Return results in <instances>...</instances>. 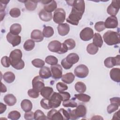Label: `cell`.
<instances>
[{
  "label": "cell",
  "instance_id": "obj_1",
  "mask_svg": "<svg viewBox=\"0 0 120 120\" xmlns=\"http://www.w3.org/2000/svg\"><path fill=\"white\" fill-rule=\"evenodd\" d=\"M72 6L71 13L66 19L67 22L74 25H77L85 11V2L84 0H70L66 1Z\"/></svg>",
  "mask_w": 120,
  "mask_h": 120
},
{
  "label": "cell",
  "instance_id": "obj_2",
  "mask_svg": "<svg viewBox=\"0 0 120 120\" xmlns=\"http://www.w3.org/2000/svg\"><path fill=\"white\" fill-rule=\"evenodd\" d=\"M22 52L20 49H15L10 53L9 59L11 66L17 70H20L24 68V62L22 60Z\"/></svg>",
  "mask_w": 120,
  "mask_h": 120
},
{
  "label": "cell",
  "instance_id": "obj_3",
  "mask_svg": "<svg viewBox=\"0 0 120 120\" xmlns=\"http://www.w3.org/2000/svg\"><path fill=\"white\" fill-rule=\"evenodd\" d=\"M47 119L52 120H69V112L63 108L60 109L59 111L52 109L48 112Z\"/></svg>",
  "mask_w": 120,
  "mask_h": 120
},
{
  "label": "cell",
  "instance_id": "obj_4",
  "mask_svg": "<svg viewBox=\"0 0 120 120\" xmlns=\"http://www.w3.org/2000/svg\"><path fill=\"white\" fill-rule=\"evenodd\" d=\"M105 42L109 45H113L120 43V34L116 31L108 30L103 36Z\"/></svg>",
  "mask_w": 120,
  "mask_h": 120
},
{
  "label": "cell",
  "instance_id": "obj_5",
  "mask_svg": "<svg viewBox=\"0 0 120 120\" xmlns=\"http://www.w3.org/2000/svg\"><path fill=\"white\" fill-rule=\"evenodd\" d=\"M62 101V97L60 93L53 92L48 99V105L50 109H54L58 107L60 105Z\"/></svg>",
  "mask_w": 120,
  "mask_h": 120
},
{
  "label": "cell",
  "instance_id": "obj_6",
  "mask_svg": "<svg viewBox=\"0 0 120 120\" xmlns=\"http://www.w3.org/2000/svg\"><path fill=\"white\" fill-rule=\"evenodd\" d=\"M66 19V12L61 8L56 9L53 13V20L57 24H61L65 21Z\"/></svg>",
  "mask_w": 120,
  "mask_h": 120
},
{
  "label": "cell",
  "instance_id": "obj_7",
  "mask_svg": "<svg viewBox=\"0 0 120 120\" xmlns=\"http://www.w3.org/2000/svg\"><path fill=\"white\" fill-rule=\"evenodd\" d=\"M89 72L88 67L83 64L77 66L74 70L75 75L80 78H84L87 76Z\"/></svg>",
  "mask_w": 120,
  "mask_h": 120
},
{
  "label": "cell",
  "instance_id": "obj_8",
  "mask_svg": "<svg viewBox=\"0 0 120 120\" xmlns=\"http://www.w3.org/2000/svg\"><path fill=\"white\" fill-rule=\"evenodd\" d=\"M120 8V0H112L107 8V13L111 16H115Z\"/></svg>",
  "mask_w": 120,
  "mask_h": 120
},
{
  "label": "cell",
  "instance_id": "obj_9",
  "mask_svg": "<svg viewBox=\"0 0 120 120\" xmlns=\"http://www.w3.org/2000/svg\"><path fill=\"white\" fill-rule=\"evenodd\" d=\"M94 36L93 30L90 27H86L82 29L80 33V38L85 41L91 39Z\"/></svg>",
  "mask_w": 120,
  "mask_h": 120
},
{
  "label": "cell",
  "instance_id": "obj_10",
  "mask_svg": "<svg viewBox=\"0 0 120 120\" xmlns=\"http://www.w3.org/2000/svg\"><path fill=\"white\" fill-rule=\"evenodd\" d=\"M120 64V55H118L115 57H109L104 60V65L107 68H112L115 66Z\"/></svg>",
  "mask_w": 120,
  "mask_h": 120
},
{
  "label": "cell",
  "instance_id": "obj_11",
  "mask_svg": "<svg viewBox=\"0 0 120 120\" xmlns=\"http://www.w3.org/2000/svg\"><path fill=\"white\" fill-rule=\"evenodd\" d=\"M52 76L54 79H59L62 76V68L60 64L51 66Z\"/></svg>",
  "mask_w": 120,
  "mask_h": 120
},
{
  "label": "cell",
  "instance_id": "obj_12",
  "mask_svg": "<svg viewBox=\"0 0 120 120\" xmlns=\"http://www.w3.org/2000/svg\"><path fill=\"white\" fill-rule=\"evenodd\" d=\"M32 88L38 92L45 87V84L43 79L40 76H35L32 81Z\"/></svg>",
  "mask_w": 120,
  "mask_h": 120
},
{
  "label": "cell",
  "instance_id": "obj_13",
  "mask_svg": "<svg viewBox=\"0 0 120 120\" xmlns=\"http://www.w3.org/2000/svg\"><path fill=\"white\" fill-rule=\"evenodd\" d=\"M41 2L44 5V9L48 13H52L57 8V4L55 0H43Z\"/></svg>",
  "mask_w": 120,
  "mask_h": 120
},
{
  "label": "cell",
  "instance_id": "obj_14",
  "mask_svg": "<svg viewBox=\"0 0 120 120\" xmlns=\"http://www.w3.org/2000/svg\"><path fill=\"white\" fill-rule=\"evenodd\" d=\"M7 40L13 47L19 45L21 42V37L19 35H15L8 32L6 36Z\"/></svg>",
  "mask_w": 120,
  "mask_h": 120
},
{
  "label": "cell",
  "instance_id": "obj_15",
  "mask_svg": "<svg viewBox=\"0 0 120 120\" xmlns=\"http://www.w3.org/2000/svg\"><path fill=\"white\" fill-rule=\"evenodd\" d=\"M104 25L105 28L114 29L116 28L118 25L117 18L113 16L108 17L104 22Z\"/></svg>",
  "mask_w": 120,
  "mask_h": 120
},
{
  "label": "cell",
  "instance_id": "obj_16",
  "mask_svg": "<svg viewBox=\"0 0 120 120\" xmlns=\"http://www.w3.org/2000/svg\"><path fill=\"white\" fill-rule=\"evenodd\" d=\"M62 46V44L58 40H53L51 41L48 45V48L49 51L53 52L59 53Z\"/></svg>",
  "mask_w": 120,
  "mask_h": 120
},
{
  "label": "cell",
  "instance_id": "obj_17",
  "mask_svg": "<svg viewBox=\"0 0 120 120\" xmlns=\"http://www.w3.org/2000/svg\"><path fill=\"white\" fill-rule=\"evenodd\" d=\"M31 38L36 42H40L44 39V36L42 32L39 30H33L30 34Z\"/></svg>",
  "mask_w": 120,
  "mask_h": 120
},
{
  "label": "cell",
  "instance_id": "obj_18",
  "mask_svg": "<svg viewBox=\"0 0 120 120\" xmlns=\"http://www.w3.org/2000/svg\"><path fill=\"white\" fill-rule=\"evenodd\" d=\"M75 113L77 119L84 117L87 113V109L83 105H79L77 106L75 109H74Z\"/></svg>",
  "mask_w": 120,
  "mask_h": 120
},
{
  "label": "cell",
  "instance_id": "obj_19",
  "mask_svg": "<svg viewBox=\"0 0 120 120\" xmlns=\"http://www.w3.org/2000/svg\"><path fill=\"white\" fill-rule=\"evenodd\" d=\"M58 31L60 35L64 36L67 35L69 32L70 27L69 25L67 23H61L59 24L57 27Z\"/></svg>",
  "mask_w": 120,
  "mask_h": 120
},
{
  "label": "cell",
  "instance_id": "obj_20",
  "mask_svg": "<svg viewBox=\"0 0 120 120\" xmlns=\"http://www.w3.org/2000/svg\"><path fill=\"white\" fill-rule=\"evenodd\" d=\"M39 75L42 79H47L52 76L51 71L49 68L44 66L40 68L39 72Z\"/></svg>",
  "mask_w": 120,
  "mask_h": 120
},
{
  "label": "cell",
  "instance_id": "obj_21",
  "mask_svg": "<svg viewBox=\"0 0 120 120\" xmlns=\"http://www.w3.org/2000/svg\"><path fill=\"white\" fill-rule=\"evenodd\" d=\"M110 75L112 80L119 82H120V69L119 68H112L110 72Z\"/></svg>",
  "mask_w": 120,
  "mask_h": 120
},
{
  "label": "cell",
  "instance_id": "obj_22",
  "mask_svg": "<svg viewBox=\"0 0 120 120\" xmlns=\"http://www.w3.org/2000/svg\"><path fill=\"white\" fill-rule=\"evenodd\" d=\"M4 101L8 106H13L16 102V98L15 96L12 94L6 95L4 97Z\"/></svg>",
  "mask_w": 120,
  "mask_h": 120
},
{
  "label": "cell",
  "instance_id": "obj_23",
  "mask_svg": "<svg viewBox=\"0 0 120 120\" xmlns=\"http://www.w3.org/2000/svg\"><path fill=\"white\" fill-rule=\"evenodd\" d=\"M38 15L40 19L44 22L50 21L52 18V13H48L44 9H42L39 12Z\"/></svg>",
  "mask_w": 120,
  "mask_h": 120
},
{
  "label": "cell",
  "instance_id": "obj_24",
  "mask_svg": "<svg viewBox=\"0 0 120 120\" xmlns=\"http://www.w3.org/2000/svg\"><path fill=\"white\" fill-rule=\"evenodd\" d=\"M65 59L69 64L73 65V64L76 63L79 61V57L75 53H71L65 58Z\"/></svg>",
  "mask_w": 120,
  "mask_h": 120
},
{
  "label": "cell",
  "instance_id": "obj_25",
  "mask_svg": "<svg viewBox=\"0 0 120 120\" xmlns=\"http://www.w3.org/2000/svg\"><path fill=\"white\" fill-rule=\"evenodd\" d=\"M53 92V89L51 87H44L40 91L41 95L45 98L48 99Z\"/></svg>",
  "mask_w": 120,
  "mask_h": 120
},
{
  "label": "cell",
  "instance_id": "obj_26",
  "mask_svg": "<svg viewBox=\"0 0 120 120\" xmlns=\"http://www.w3.org/2000/svg\"><path fill=\"white\" fill-rule=\"evenodd\" d=\"M21 107L25 112H28L31 110L32 108V104L30 100L25 99L22 101Z\"/></svg>",
  "mask_w": 120,
  "mask_h": 120
},
{
  "label": "cell",
  "instance_id": "obj_27",
  "mask_svg": "<svg viewBox=\"0 0 120 120\" xmlns=\"http://www.w3.org/2000/svg\"><path fill=\"white\" fill-rule=\"evenodd\" d=\"M93 43L98 47L101 48L103 44V40L101 35L98 33H95L93 37Z\"/></svg>",
  "mask_w": 120,
  "mask_h": 120
},
{
  "label": "cell",
  "instance_id": "obj_28",
  "mask_svg": "<svg viewBox=\"0 0 120 120\" xmlns=\"http://www.w3.org/2000/svg\"><path fill=\"white\" fill-rule=\"evenodd\" d=\"M75 79V75L72 73H68L63 75L61 77V80L64 83L70 84L72 83Z\"/></svg>",
  "mask_w": 120,
  "mask_h": 120
},
{
  "label": "cell",
  "instance_id": "obj_29",
  "mask_svg": "<svg viewBox=\"0 0 120 120\" xmlns=\"http://www.w3.org/2000/svg\"><path fill=\"white\" fill-rule=\"evenodd\" d=\"M4 80L8 83L13 82L15 80V74L12 72H7L3 75Z\"/></svg>",
  "mask_w": 120,
  "mask_h": 120
},
{
  "label": "cell",
  "instance_id": "obj_30",
  "mask_svg": "<svg viewBox=\"0 0 120 120\" xmlns=\"http://www.w3.org/2000/svg\"><path fill=\"white\" fill-rule=\"evenodd\" d=\"M38 1L34 0H25L24 1V5L26 9L29 11L34 10L37 6Z\"/></svg>",
  "mask_w": 120,
  "mask_h": 120
},
{
  "label": "cell",
  "instance_id": "obj_31",
  "mask_svg": "<svg viewBox=\"0 0 120 120\" xmlns=\"http://www.w3.org/2000/svg\"><path fill=\"white\" fill-rule=\"evenodd\" d=\"M22 30L21 25L19 23L13 24L10 27V32L11 34L15 35H18Z\"/></svg>",
  "mask_w": 120,
  "mask_h": 120
},
{
  "label": "cell",
  "instance_id": "obj_32",
  "mask_svg": "<svg viewBox=\"0 0 120 120\" xmlns=\"http://www.w3.org/2000/svg\"><path fill=\"white\" fill-rule=\"evenodd\" d=\"M42 33L45 38H50L54 34L53 29L51 26H45L43 30Z\"/></svg>",
  "mask_w": 120,
  "mask_h": 120
},
{
  "label": "cell",
  "instance_id": "obj_33",
  "mask_svg": "<svg viewBox=\"0 0 120 120\" xmlns=\"http://www.w3.org/2000/svg\"><path fill=\"white\" fill-rule=\"evenodd\" d=\"M35 41L32 39H28L26 40L23 45V48L26 51H30L35 47Z\"/></svg>",
  "mask_w": 120,
  "mask_h": 120
},
{
  "label": "cell",
  "instance_id": "obj_34",
  "mask_svg": "<svg viewBox=\"0 0 120 120\" xmlns=\"http://www.w3.org/2000/svg\"><path fill=\"white\" fill-rule=\"evenodd\" d=\"M75 88L76 91L79 93H84L86 90V85L82 82H77L75 84Z\"/></svg>",
  "mask_w": 120,
  "mask_h": 120
},
{
  "label": "cell",
  "instance_id": "obj_35",
  "mask_svg": "<svg viewBox=\"0 0 120 120\" xmlns=\"http://www.w3.org/2000/svg\"><path fill=\"white\" fill-rule=\"evenodd\" d=\"M87 51L90 54L94 55L96 54L98 51V47L93 44V43L89 44L87 46Z\"/></svg>",
  "mask_w": 120,
  "mask_h": 120
},
{
  "label": "cell",
  "instance_id": "obj_36",
  "mask_svg": "<svg viewBox=\"0 0 120 120\" xmlns=\"http://www.w3.org/2000/svg\"><path fill=\"white\" fill-rule=\"evenodd\" d=\"M75 97L78 100L81 101L83 102H88L91 98V97L90 96L87 94H83V93L78 94H75Z\"/></svg>",
  "mask_w": 120,
  "mask_h": 120
},
{
  "label": "cell",
  "instance_id": "obj_37",
  "mask_svg": "<svg viewBox=\"0 0 120 120\" xmlns=\"http://www.w3.org/2000/svg\"><path fill=\"white\" fill-rule=\"evenodd\" d=\"M45 61L47 64L52 66L57 64L58 60V59L55 56L52 55H49L45 58Z\"/></svg>",
  "mask_w": 120,
  "mask_h": 120
},
{
  "label": "cell",
  "instance_id": "obj_38",
  "mask_svg": "<svg viewBox=\"0 0 120 120\" xmlns=\"http://www.w3.org/2000/svg\"><path fill=\"white\" fill-rule=\"evenodd\" d=\"M34 119L36 120H46L47 118L42 111L37 110L34 112Z\"/></svg>",
  "mask_w": 120,
  "mask_h": 120
},
{
  "label": "cell",
  "instance_id": "obj_39",
  "mask_svg": "<svg viewBox=\"0 0 120 120\" xmlns=\"http://www.w3.org/2000/svg\"><path fill=\"white\" fill-rule=\"evenodd\" d=\"M8 117L11 120H17L21 117V114L17 111H12L8 113Z\"/></svg>",
  "mask_w": 120,
  "mask_h": 120
},
{
  "label": "cell",
  "instance_id": "obj_40",
  "mask_svg": "<svg viewBox=\"0 0 120 120\" xmlns=\"http://www.w3.org/2000/svg\"><path fill=\"white\" fill-rule=\"evenodd\" d=\"M63 43L66 45L68 50H72L75 46V42L73 39L72 38H68L65 40Z\"/></svg>",
  "mask_w": 120,
  "mask_h": 120
},
{
  "label": "cell",
  "instance_id": "obj_41",
  "mask_svg": "<svg viewBox=\"0 0 120 120\" xmlns=\"http://www.w3.org/2000/svg\"><path fill=\"white\" fill-rule=\"evenodd\" d=\"M31 63L33 66L38 68H41L45 65V61L40 59H35L32 60Z\"/></svg>",
  "mask_w": 120,
  "mask_h": 120
},
{
  "label": "cell",
  "instance_id": "obj_42",
  "mask_svg": "<svg viewBox=\"0 0 120 120\" xmlns=\"http://www.w3.org/2000/svg\"><path fill=\"white\" fill-rule=\"evenodd\" d=\"M62 105L65 107H75L77 106V104L72 99H68L65 101H63Z\"/></svg>",
  "mask_w": 120,
  "mask_h": 120
},
{
  "label": "cell",
  "instance_id": "obj_43",
  "mask_svg": "<svg viewBox=\"0 0 120 120\" xmlns=\"http://www.w3.org/2000/svg\"><path fill=\"white\" fill-rule=\"evenodd\" d=\"M10 15L14 18L18 17L21 15L20 9L18 8H13L10 10L9 11Z\"/></svg>",
  "mask_w": 120,
  "mask_h": 120
},
{
  "label": "cell",
  "instance_id": "obj_44",
  "mask_svg": "<svg viewBox=\"0 0 120 120\" xmlns=\"http://www.w3.org/2000/svg\"><path fill=\"white\" fill-rule=\"evenodd\" d=\"M94 28L98 32H101L102 31H103L105 29L104 25V22L103 21H99L97 22L95 24Z\"/></svg>",
  "mask_w": 120,
  "mask_h": 120
},
{
  "label": "cell",
  "instance_id": "obj_45",
  "mask_svg": "<svg viewBox=\"0 0 120 120\" xmlns=\"http://www.w3.org/2000/svg\"><path fill=\"white\" fill-rule=\"evenodd\" d=\"M119 105L115 103H111L107 107V111L108 113L111 114L119 109Z\"/></svg>",
  "mask_w": 120,
  "mask_h": 120
},
{
  "label": "cell",
  "instance_id": "obj_46",
  "mask_svg": "<svg viewBox=\"0 0 120 120\" xmlns=\"http://www.w3.org/2000/svg\"><path fill=\"white\" fill-rule=\"evenodd\" d=\"M56 89L59 92L64 91L68 89V87L65 83L59 82L56 84Z\"/></svg>",
  "mask_w": 120,
  "mask_h": 120
},
{
  "label": "cell",
  "instance_id": "obj_47",
  "mask_svg": "<svg viewBox=\"0 0 120 120\" xmlns=\"http://www.w3.org/2000/svg\"><path fill=\"white\" fill-rule=\"evenodd\" d=\"M1 63L2 65L5 68H8L11 65L9 58L7 56L3 57L1 59Z\"/></svg>",
  "mask_w": 120,
  "mask_h": 120
},
{
  "label": "cell",
  "instance_id": "obj_48",
  "mask_svg": "<svg viewBox=\"0 0 120 120\" xmlns=\"http://www.w3.org/2000/svg\"><path fill=\"white\" fill-rule=\"evenodd\" d=\"M39 92L32 88L28 90V94L30 97L33 98H36L39 97Z\"/></svg>",
  "mask_w": 120,
  "mask_h": 120
},
{
  "label": "cell",
  "instance_id": "obj_49",
  "mask_svg": "<svg viewBox=\"0 0 120 120\" xmlns=\"http://www.w3.org/2000/svg\"><path fill=\"white\" fill-rule=\"evenodd\" d=\"M40 105H41V106L45 109L48 110L50 109L48 105L47 99H46L45 98L42 99L40 101Z\"/></svg>",
  "mask_w": 120,
  "mask_h": 120
},
{
  "label": "cell",
  "instance_id": "obj_50",
  "mask_svg": "<svg viewBox=\"0 0 120 120\" xmlns=\"http://www.w3.org/2000/svg\"><path fill=\"white\" fill-rule=\"evenodd\" d=\"M24 119L27 120H31L34 119V113L32 111L26 112L24 115Z\"/></svg>",
  "mask_w": 120,
  "mask_h": 120
},
{
  "label": "cell",
  "instance_id": "obj_51",
  "mask_svg": "<svg viewBox=\"0 0 120 120\" xmlns=\"http://www.w3.org/2000/svg\"><path fill=\"white\" fill-rule=\"evenodd\" d=\"M59 93L62 97L63 101H66V100L70 99V95L68 92L62 91V92H59Z\"/></svg>",
  "mask_w": 120,
  "mask_h": 120
},
{
  "label": "cell",
  "instance_id": "obj_52",
  "mask_svg": "<svg viewBox=\"0 0 120 120\" xmlns=\"http://www.w3.org/2000/svg\"><path fill=\"white\" fill-rule=\"evenodd\" d=\"M61 64L63 68H65V69H69L73 66V65L69 64L66 61L65 58H64L61 61Z\"/></svg>",
  "mask_w": 120,
  "mask_h": 120
},
{
  "label": "cell",
  "instance_id": "obj_53",
  "mask_svg": "<svg viewBox=\"0 0 120 120\" xmlns=\"http://www.w3.org/2000/svg\"><path fill=\"white\" fill-rule=\"evenodd\" d=\"M111 103H115L118 105H120V99L119 97H114L110 99Z\"/></svg>",
  "mask_w": 120,
  "mask_h": 120
},
{
  "label": "cell",
  "instance_id": "obj_54",
  "mask_svg": "<svg viewBox=\"0 0 120 120\" xmlns=\"http://www.w3.org/2000/svg\"><path fill=\"white\" fill-rule=\"evenodd\" d=\"M68 48L67 47V46L65 44H64L63 43H62V46H61V49L60 50V51L59 52V54H63V53H66L67 52H68Z\"/></svg>",
  "mask_w": 120,
  "mask_h": 120
},
{
  "label": "cell",
  "instance_id": "obj_55",
  "mask_svg": "<svg viewBox=\"0 0 120 120\" xmlns=\"http://www.w3.org/2000/svg\"><path fill=\"white\" fill-rule=\"evenodd\" d=\"M7 109V106L2 103H0V114L3 113Z\"/></svg>",
  "mask_w": 120,
  "mask_h": 120
},
{
  "label": "cell",
  "instance_id": "obj_56",
  "mask_svg": "<svg viewBox=\"0 0 120 120\" xmlns=\"http://www.w3.org/2000/svg\"><path fill=\"white\" fill-rule=\"evenodd\" d=\"M120 111H118V112H115L113 116V117L112 118V120H117V119H120Z\"/></svg>",
  "mask_w": 120,
  "mask_h": 120
},
{
  "label": "cell",
  "instance_id": "obj_57",
  "mask_svg": "<svg viewBox=\"0 0 120 120\" xmlns=\"http://www.w3.org/2000/svg\"><path fill=\"white\" fill-rule=\"evenodd\" d=\"M7 91V88L4 84L1 82V92H6Z\"/></svg>",
  "mask_w": 120,
  "mask_h": 120
},
{
  "label": "cell",
  "instance_id": "obj_58",
  "mask_svg": "<svg viewBox=\"0 0 120 120\" xmlns=\"http://www.w3.org/2000/svg\"><path fill=\"white\" fill-rule=\"evenodd\" d=\"M91 120H101V119H102L103 120V118H102L100 116H99V115H95L94 116H93L91 119Z\"/></svg>",
  "mask_w": 120,
  "mask_h": 120
}]
</instances>
